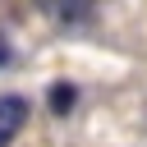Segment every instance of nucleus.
I'll return each mask as SVG.
<instances>
[{"mask_svg": "<svg viewBox=\"0 0 147 147\" xmlns=\"http://www.w3.org/2000/svg\"><path fill=\"white\" fill-rule=\"evenodd\" d=\"M28 124V101L23 96H0V147H9L14 138H18V129Z\"/></svg>", "mask_w": 147, "mask_h": 147, "instance_id": "1", "label": "nucleus"}, {"mask_svg": "<svg viewBox=\"0 0 147 147\" xmlns=\"http://www.w3.org/2000/svg\"><path fill=\"white\" fill-rule=\"evenodd\" d=\"M41 9L55 18V23H87L96 0H41Z\"/></svg>", "mask_w": 147, "mask_h": 147, "instance_id": "2", "label": "nucleus"}, {"mask_svg": "<svg viewBox=\"0 0 147 147\" xmlns=\"http://www.w3.org/2000/svg\"><path fill=\"white\" fill-rule=\"evenodd\" d=\"M46 106H51V115H69V110L78 106V87L64 83V78L51 83V87H46Z\"/></svg>", "mask_w": 147, "mask_h": 147, "instance_id": "3", "label": "nucleus"}, {"mask_svg": "<svg viewBox=\"0 0 147 147\" xmlns=\"http://www.w3.org/2000/svg\"><path fill=\"white\" fill-rule=\"evenodd\" d=\"M9 55H14V51H9V41H5V32H0V64H9Z\"/></svg>", "mask_w": 147, "mask_h": 147, "instance_id": "4", "label": "nucleus"}]
</instances>
